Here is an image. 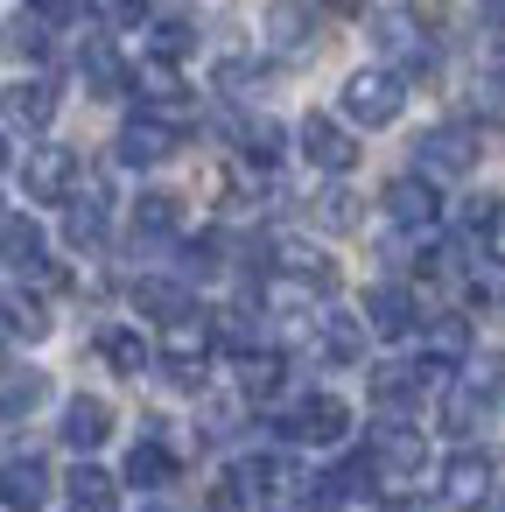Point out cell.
Here are the masks:
<instances>
[{
    "label": "cell",
    "instance_id": "6da1fadb",
    "mask_svg": "<svg viewBox=\"0 0 505 512\" xmlns=\"http://www.w3.org/2000/svg\"><path fill=\"white\" fill-rule=\"evenodd\" d=\"M400 106H407V78L400 71H351L344 78V120L351 127H393L400 120Z\"/></svg>",
    "mask_w": 505,
    "mask_h": 512
},
{
    "label": "cell",
    "instance_id": "7a4b0ae2",
    "mask_svg": "<svg viewBox=\"0 0 505 512\" xmlns=\"http://www.w3.org/2000/svg\"><path fill=\"white\" fill-rule=\"evenodd\" d=\"M477 169V134L470 127H428L421 141H414V176H428V183H456V176H470Z\"/></svg>",
    "mask_w": 505,
    "mask_h": 512
},
{
    "label": "cell",
    "instance_id": "3957f363",
    "mask_svg": "<svg viewBox=\"0 0 505 512\" xmlns=\"http://www.w3.org/2000/svg\"><path fill=\"white\" fill-rule=\"evenodd\" d=\"M281 435L288 442H344L351 435V407L337 393H302L288 414H281Z\"/></svg>",
    "mask_w": 505,
    "mask_h": 512
},
{
    "label": "cell",
    "instance_id": "277c9868",
    "mask_svg": "<svg viewBox=\"0 0 505 512\" xmlns=\"http://www.w3.org/2000/svg\"><path fill=\"white\" fill-rule=\"evenodd\" d=\"M365 456H372V470L379 477H414L421 463H428V442H421V428H407V421H379L372 428V442H365Z\"/></svg>",
    "mask_w": 505,
    "mask_h": 512
},
{
    "label": "cell",
    "instance_id": "5b68a950",
    "mask_svg": "<svg viewBox=\"0 0 505 512\" xmlns=\"http://www.w3.org/2000/svg\"><path fill=\"white\" fill-rule=\"evenodd\" d=\"M372 43H379L386 57H400L407 71H435V43L421 36V15H414V8H386V15L372 22Z\"/></svg>",
    "mask_w": 505,
    "mask_h": 512
},
{
    "label": "cell",
    "instance_id": "8992f818",
    "mask_svg": "<svg viewBox=\"0 0 505 512\" xmlns=\"http://www.w3.org/2000/svg\"><path fill=\"white\" fill-rule=\"evenodd\" d=\"M113 155H120V169H155V162H169V155H176V127H169V120H155V113H134V120L120 127Z\"/></svg>",
    "mask_w": 505,
    "mask_h": 512
},
{
    "label": "cell",
    "instance_id": "52a82bcc",
    "mask_svg": "<svg viewBox=\"0 0 505 512\" xmlns=\"http://www.w3.org/2000/svg\"><path fill=\"white\" fill-rule=\"evenodd\" d=\"M386 218H393L400 232H428V225L442 218L435 183H428V176H393V183H386Z\"/></svg>",
    "mask_w": 505,
    "mask_h": 512
},
{
    "label": "cell",
    "instance_id": "ba28073f",
    "mask_svg": "<svg viewBox=\"0 0 505 512\" xmlns=\"http://www.w3.org/2000/svg\"><path fill=\"white\" fill-rule=\"evenodd\" d=\"M22 183H29L36 204H71V190H78V155H71V148H43V155H29Z\"/></svg>",
    "mask_w": 505,
    "mask_h": 512
},
{
    "label": "cell",
    "instance_id": "9c48e42d",
    "mask_svg": "<svg viewBox=\"0 0 505 512\" xmlns=\"http://www.w3.org/2000/svg\"><path fill=\"white\" fill-rule=\"evenodd\" d=\"M0 113H8V127H22V134H43L57 120V85L50 78H22V85L0 92Z\"/></svg>",
    "mask_w": 505,
    "mask_h": 512
},
{
    "label": "cell",
    "instance_id": "30bf717a",
    "mask_svg": "<svg viewBox=\"0 0 505 512\" xmlns=\"http://www.w3.org/2000/svg\"><path fill=\"white\" fill-rule=\"evenodd\" d=\"M302 155H309L316 169L344 176V169L358 162V141H351V134H344V127H337L330 113H309V120H302Z\"/></svg>",
    "mask_w": 505,
    "mask_h": 512
},
{
    "label": "cell",
    "instance_id": "8fae6325",
    "mask_svg": "<svg viewBox=\"0 0 505 512\" xmlns=\"http://www.w3.org/2000/svg\"><path fill=\"white\" fill-rule=\"evenodd\" d=\"M365 330H379V337H414V330H421L414 295H407L400 281H379V288L365 295Z\"/></svg>",
    "mask_w": 505,
    "mask_h": 512
},
{
    "label": "cell",
    "instance_id": "7c38bea8",
    "mask_svg": "<svg viewBox=\"0 0 505 512\" xmlns=\"http://www.w3.org/2000/svg\"><path fill=\"white\" fill-rule=\"evenodd\" d=\"M0 505L8 512H43L50 505V470L36 456H8L0 463Z\"/></svg>",
    "mask_w": 505,
    "mask_h": 512
},
{
    "label": "cell",
    "instance_id": "4fadbf2b",
    "mask_svg": "<svg viewBox=\"0 0 505 512\" xmlns=\"http://www.w3.org/2000/svg\"><path fill=\"white\" fill-rule=\"evenodd\" d=\"M491 477H498V470H491L484 449H456L449 470H442V498H449V505H484V498H491Z\"/></svg>",
    "mask_w": 505,
    "mask_h": 512
},
{
    "label": "cell",
    "instance_id": "5bb4252c",
    "mask_svg": "<svg viewBox=\"0 0 505 512\" xmlns=\"http://www.w3.org/2000/svg\"><path fill=\"white\" fill-rule=\"evenodd\" d=\"M106 435H113V407H106L99 393L64 400V442H71V449H99Z\"/></svg>",
    "mask_w": 505,
    "mask_h": 512
},
{
    "label": "cell",
    "instance_id": "9a60e30c",
    "mask_svg": "<svg viewBox=\"0 0 505 512\" xmlns=\"http://www.w3.org/2000/svg\"><path fill=\"white\" fill-rule=\"evenodd\" d=\"M106 225H113V211H106V190H85V197H71L64 204V239L71 246H106Z\"/></svg>",
    "mask_w": 505,
    "mask_h": 512
},
{
    "label": "cell",
    "instance_id": "2e32d148",
    "mask_svg": "<svg viewBox=\"0 0 505 512\" xmlns=\"http://www.w3.org/2000/svg\"><path fill=\"white\" fill-rule=\"evenodd\" d=\"M267 253H274V267H281L288 281H302V288H316V295H323V288L337 281V267H330V260L316 253V246H302V239H274Z\"/></svg>",
    "mask_w": 505,
    "mask_h": 512
},
{
    "label": "cell",
    "instance_id": "e0dca14e",
    "mask_svg": "<svg viewBox=\"0 0 505 512\" xmlns=\"http://www.w3.org/2000/svg\"><path fill=\"white\" fill-rule=\"evenodd\" d=\"M134 309H141V316H155V323H169V330L197 316V302H190V288H183V281H134Z\"/></svg>",
    "mask_w": 505,
    "mask_h": 512
},
{
    "label": "cell",
    "instance_id": "ac0fdd59",
    "mask_svg": "<svg viewBox=\"0 0 505 512\" xmlns=\"http://www.w3.org/2000/svg\"><path fill=\"white\" fill-rule=\"evenodd\" d=\"M120 477H127L134 491H162V484H176V449L148 435V442L127 449V470H120Z\"/></svg>",
    "mask_w": 505,
    "mask_h": 512
},
{
    "label": "cell",
    "instance_id": "d6986e66",
    "mask_svg": "<svg viewBox=\"0 0 505 512\" xmlns=\"http://www.w3.org/2000/svg\"><path fill=\"white\" fill-rule=\"evenodd\" d=\"M309 0H267V43L274 50H288V57H302L309 50Z\"/></svg>",
    "mask_w": 505,
    "mask_h": 512
},
{
    "label": "cell",
    "instance_id": "ffe728a7",
    "mask_svg": "<svg viewBox=\"0 0 505 512\" xmlns=\"http://www.w3.org/2000/svg\"><path fill=\"white\" fill-rule=\"evenodd\" d=\"M316 344H323L330 365H358V358H365V323L344 316V309H330V316L316 323Z\"/></svg>",
    "mask_w": 505,
    "mask_h": 512
},
{
    "label": "cell",
    "instance_id": "44dd1931",
    "mask_svg": "<svg viewBox=\"0 0 505 512\" xmlns=\"http://www.w3.org/2000/svg\"><path fill=\"white\" fill-rule=\"evenodd\" d=\"M421 393H428L421 365H379V372H372V400H379L386 414H407V407H414Z\"/></svg>",
    "mask_w": 505,
    "mask_h": 512
},
{
    "label": "cell",
    "instance_id": "7402d4cb",
    "mask_svg": "<svg viewBox=\"0 0 505 512\" xmlns=\"http://www.w3.org/2000/svg\"><path fill=\"white\" fill-rule=\"evenodd\" d=\"M85 85H92L99 99H120V92H134V71L120 64L113 43H85Z\"/></svg>",
    "mask_w": 505,
    "mask_h": 512
},
{
    "label": "cell",
    "instance_id": "603a6c76",
    "mask_svg": "<svg viewBox=\"0 0 505 512\" xmlns=\"http://www.w3.org/2000/svg\"><path fill=\"white\" fill-rule=\"evenodd\" d=\"M43 393H50V379H43V372L8 365V372H0V421H22L29 407H43Z\"/></svg>",
    "mask_w": 505,
    "mask_h": 512
},
{
    "label": "cell",
    "instance_id": "cb8c5ba5",
    "mask_svg": "<svg viewBox=\"0 0 505 512\" xmlns=\"http://www.w3.org/2000/svg\"><path fill=\"white\" fill-rule=\"evenodd\" d=\"M0 260L22 267V274L43 267V232H36V218H0Z\"/></svg>",
    "mask_w": 505,
    "mask_h": 512
},
{
    "label": "cell",
    "instance_id": "d4e9b609",
    "mask_svg": "<svg viewBox=\"0 0 505 512\" xmlns=\"http://www.w3.org/2000/svg\"><path fill=\"white\" fill-rule=\"evenodd\" d=\"M281 379H288L281 351H239V393H246V400H267V393H281Z\"/></svg>",
    "mask_w": 505,
    "mask_h": 512
},
{
    "label": "cell",
    "instance_id": "484cf974",
    "mask_svg": "<svg viewBox=\"0 0 505 512\" xmlns=\"http://www.w3.org/2000/svg\"><path fill=\"white\" fill-rule=\"evenodd\" d=\"M64 491H71V505H78V512H113V498H120V484H113L99 463H78V470L64 477Z\"/></svg>",
    "mask_w": 505,
    "mask_h": 512
},
{
    "label": "cell",
    "instance_id": "4316f807",
    "mask_svg": "<svg viewBox=\"0 0 505 512\" xmlns=\"http://www.w3.org/2000/svg\"><path fill=\"white\" fill-rule=\"evenodd\" d=\"M148 50H155V64H183V57L197 50V22H183V15H162V22L148 29Z\"/></svg>",
    "mask_w": 505,
    "mask_h": 512
},
{
    "label": "cell",
    "instance_id": "83f0119b",
    "mask_svg": "<svg viewBox=\"0 0 505 512\" xmlns=\"http://www.w3.org/2000/svg\"><path fill=\"white\" fill-rule=\"evenodd\" d=\"M99 358H106L120 379L148 372V344H141V330H99Z\"/></svg>",
    "mask_w": 505,
    "mask_h": 512
},
{
    "label": "cell",
    "instance_id": "f1b7e54d",
    "mask_svg": "<svg viewBox=\"0 0 505 512\" xmlns=\"http://www.w3.org/2000/svg\"><path fill=\"white\" fill-rule=\"evenodd\" d=\"M134 92L148 99V113H169V106H183L190 92H183V78H176V64H148L141 78H134Z\"/></svg>",
    "mask_w": 505,
    "mask_h": 512
},
{
    "label": "cell",
    "instance_id": "f546056e",
    "mask_svg": "<svg viewBox=\"0 0 505 512\" xmlns=\"http://www.w3.org/2000/svg\"><path fill=\"white\" fill-rule=\"evenodd\" d=\"M239 141H246V162H253V169H274V162L288 155V134H281L274 120H246Z\"/></svg>",
    "mask_w": 505,
    "mask_h": 512
},
{
    "label": "cell",
    "instance_id": "4dcf8cb0",
    "mask_svg": "<svg viewBox=\"0 0 505 512\" xmlns=\"http://www.w3.org/2000/svg\"><path fill=\"white\" fill-rule=\"evenodd\" d=\"M176 218H183V204H176V197H162V190H148V197L134 204V232H141V239H169V232H176Z\"/></svg>",
    "mask_w": 505,
    "mask_h": 512
},
{
    "label": "cell",
    "instance_id": "1f68e13d",
    "mask_svg": "<svg viewBox=\"0 0 505 512\" xmlns=\"http://www.w3.org/2000/svg\"><path fill=\"white\" fill-rule=\"evenodd\" d=\"M43 330H50L43 302H29V295H0V337H43Z\"/></svg>",
    "mask_w": 505,
    "mask_h": 512
},
{
    "label": "cell",
    "instance_id": "d6a6232c",
    "mask_svg": "<svg viewBox=\"0 0 505 512\" xmlns=\"http://www.w3.org/2000/svg\"><path fill=\"white\" fill-rule=\"evenodd\" d=\"M463 351H470V323H463V316L428 323V365H456Z\"/></svg>",
    "mask_w": 505,
    "mask_h": 512
},
{
    "label": "cell",
    "instance_id": "836d02e7",
    "mask_svg": "<svg viewBox=\"0 0 505 512\" xmlns=\"http://www.w3.org/2000/svg\"><path fill=\"white\" fill-rule=\"evenodd\" d=\"M484 414H491V407H484L470 386H456V393L442 400V428H449V435H477V421H484Z\"/></svg>",
    "mask_w": 505,
    "mask_h": 512
},
{
    "label": "cell",
    "instance_id": "e575fe53",
    "mask_svg": "<svg viewBox=\"0 0 505 512\" xmlns=\"http://www.w3.org/2000/svg\"><path fill=\"white\" fill-rule=\"evenodd\" d=\"M8 50H15V57H50V22L22 15V22L8 29Z\"/></svg>",
    "mask_w": 505,
    "mask_h": 512
},
{
    "label": "cell",
    "instance_id": "d590c367",
    "mask_svg": "<svg viewBox=\"0 0 505 512\" xmlns=\"http://www.w3.org/2000/svg\"><path fill=\"white\" fill-rule=\"evenodd\" d=\"M316 218H323L330 232H351V225H358V197H351V190H323V197H316Z\"/></svg>",
    "mask_w": 505,
    "mask_h": 512
},
{
    "label": "cell",
    "instance_id": "8d00e7d4",
    "mask_svg": "<svg viewBox=\"0 0 505 512\" xmlns=\"http://www.w3.org/2000/svg\"><path fill=\"white\" fill-rule=\"evenodd\" d=\"M470 393H477L484 407H498V400H505V358H477V372H470Z\"/></svg>",
    "mask_w": 505,
    "mask_h": 512
},
{
    "label": "cell",
    "instance_id": "74e56055",
    "mask_svg": "<svg viewBox=\"0 0 505 512\" xmlns=\"http://www.w3.org/2000/svg\"><path fill=\"white\" fill-rule=\"evenodd\" d=\"M218 253H225V246H218L211 232L190 239V246H183V274H190V281H197V274H218Z\"/></svg>",
    "mask_w": 505,
    "mask_h": 512
},
{
    "label": "cell",
    "instance_id": "f35d334b",
    "mask_svg": "<svg viewBox=\"0 0 505 512\" xmlns=\"http://www.w3.org/2000/svg\"><path fill=\"white\" fill-rule=\"evenodd\" d=\"M162 372H169V386H183V393H197V386L211 379V358H162Z\"/></svg>",
    "mask_w": 505,
    "mask_h": 512
},
{
    "label": "cell",
    "instance_id": "ab89813d",
    "mask_svg": "<svg viewBox=\"0 0 505 512\" xmlns=\"http://www.w3.org/2000/svg\"><path fill=\"white\" fill-rule=\"evenodd\" d=\"M85 8H99L106 22H120V29H134V22L148 15V0H85Z\"/></svg>",
    "mask_w": 505,
    "mask_h": 512
},
{
    "label": "cell",
    "instance_id": "60d3db41",
    "mask_svg": "<svg viewBox=\"0 0 505 512\" xmlns=\"http://www.w3.org/2000/svg\"><path fill=\"white\" fill-rule=\"evenodd\" d=\"M29 15L57 29V22H78V15H85V0H29Z\"/></svg>",
    "mask_w": 505,
    "mask_h": 512
},
{
    "label": "cell",
    "instance_id": "b9f144b4",
    "mask_svg": "<svg viewBox=\"0 0 505 512\" xmlns=\"http://www.w3.org/2000/svg\"><path fill=\"white\" fill-rule=\"evenodd\" d=\"M253 78H260V64H246V57H225V64H218V85H225V92H246Z\"/></svg>",
    "mask_w": 505,
    "mask_h": 512
},
{
    "label": "cell",
    "instance_id": "7bdbcfd3",
    "mask_svg": "<svg viewBox=\"0 0 505 512\" xmlns=\"http://www.w3.org/2000/svg\"><path fill=\"white\" fill-rule=\"evenodd\" d=\"M477 239H484V246H491V260H505V211H498V218H491V225H484V232H477Z\"/></svg>",
    "mask_w": 505,
    "mask_h": 512
},
{
    "label": "cell",
    "instance_id": "ee69618b",
    "mask_svg": "<svg viewBox=\"0 0 505 512\" xmlns=\"http://www.w3.org/2000/svg\"><path fill=\"white\" fill-rule=\"evenodd\" d=\"M323 8H330V15H358V8H365V0H323Z\"/></svg>",
    "mask_w": 505,
    "mask_h": 512
},
{
    "label": "cell",
    "instance_id": "f6af8a7d",
    "mask_svg": "<svg viewBox=\"0 0 505 512\" xmlns=\"http://www.w3.org/2000/svg\"><path fill=\"white\" fill-rule=\"evenodd\" d=\"M0 169H8V134H0Z\"/></svg>",
    "mask_w": 505,
    "mask_h": 512
},
{
    "label": "cell",
    "instance_id": "bcb514c9",
    "mask_svg": "<svg viewBox=\"0 0 505 512\" xmlns=\"http://www.w3.org/2000/svg\"><path fill=\"white\" fill-rule=\"evenodd\" d=\"M491 512H505V491H498V505H491Z\"/></svg>",
    "mask_w": 505,
    "mask_h": 512
},
{
    "label": "cell",
    "instance_id": "7dc6e473",
    "mask_svg": "<svg viewBox=\"0 0 505 512\" xmlns=\"http://www.w3.org/2000/svg\"><path fill=\"white\" fill-rule=\"evenodd\" d=\"M148 512H169V505H148Z\"/></svg>",
    "mask_w": 505,
    "mask_h": 512
},
{
    "label": "cell",
    "instance_id": "c3c4849f",
    "mask_svg": "<svg viewBox=\"0 0 505 512\" xmlns=\"http://www.w3.org/2000/svg\"><path fill=\"white\" fill-rule=\"evenodd\" d=\"M491 8H498V0H491Z\"/></svg>",
    "mask_w": 505,
    "mask_h": 512
}]
</instances>
